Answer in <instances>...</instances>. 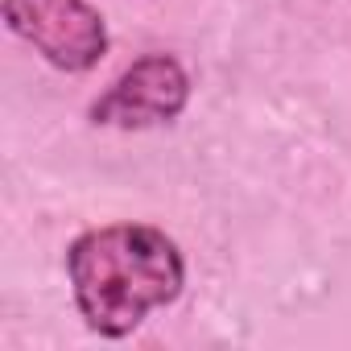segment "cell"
Instances as JSON below:
<instances>
[{
	"label": "cell",
	"mask_w": 351,
	"mask_h": 351,
	"mask_svg": "<svg viewBox=\"0 0 351 351\" xmlns=\"http://www.w3.org/2000/svg\"><path fill=\"white\" fill-rule=\"evenodd\" d=\"M66 281L91 335L128 339L153 310L182 298L186 256L153 223H104L71 240Z\"/></svg>",
	"instance_id": "cell-1"
},
{
	"label": "cell",
	"mask_w": 351,
	"mask_h": 351,
	"mask_svg": "<svg viewBox=\"0 0 351 351\" xmlns=\"http://www.w3.org/2000/svg\"><path fill=\"white\" fill-rule=\"evenodd\" d=\"M191 71L173 54H141L91 99L87 120L120 132L161 128L191 108Z\"/></svg>",
	"instance_id": "cell-3"
},
{
	"label": "cell",
	"mask_w": 351,
	"mask_h": 351,
	"mask_svg": "<svg viewBox=\"0 0 351 351\" xmlns=\"http://www.w3.org/2000/svg\"><path fill=\"white\" fill-rule=\"evenodd\" d=\"M5 25L54 71L87 75L108 58L112 34L91 0H5Z\"/></svg>",
	"instance_id": "cell-2"
}]
</instances>
